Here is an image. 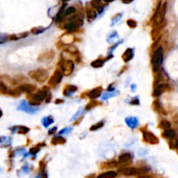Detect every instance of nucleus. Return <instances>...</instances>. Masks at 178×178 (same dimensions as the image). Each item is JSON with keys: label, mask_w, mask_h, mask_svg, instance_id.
<instances>
[{"label": "nucleus", "mask_w": 178, "mask_h": 178, "mask_svg": "<svg viewBox=\"0 0 178 178\" xmlns=\"http://www.w3.org/2000/svg\"><path fill=\"white\" fill-rule=\"evenodd\" d=\"M102 1H104L105 3H111V2L114 1V0H102Z\"/></svg>", "instance_id": "obj_52"}, {"label": "nucleus", "mask_w": 178, "mask_h": 178, "mask_svg": "<svg viewBox=\"0 0 178 178\" xmlns=\"http://www.w3.org/2000/svg\"><path fill=\"white\" fill-rule=\"evenodd\" d=\"M152 108L154 109V111L159 114H163V115H166V111H164L163 105L161 104V102L159 100H155L152 104Z\"/></svg>", "instance_id": "obj_21"}, {"label": "nucleus", "mask_w": 178, "mask_h": 178, "mask_svg": "<svg viewBox=\"0 0 178 178\" xmlns=\"http://www.w3.org/2000/svg\"><path fill=\"white\" fill-rule=\"evenodd\" d=\"M18 87L21 90V92L25 93L26 95L35 93L37 90V86L35 84H23V85L18 86Z\"/></svg>", "instance_id": "obj_17"}, {"label": "nucleus", "mask_w": 178, "mask_h": 178, "mask_svg": "<svg viewBox=\"0 0 178 178\" xmlns=\"http://www.w3.org/2000/svg\"><path fill=\"white\" fill-rule=\"evenodd\" d=\"M139 99H138V97H134L133 99H131L130 102V104H132V105H139Z\"/></svg>", "instance_id": "obj_42"}, {"label": "nucleus", "mask_w": 178, "mask_h": 178, "mask_svg": "<svg viewBox=\"0 0 178 178\" xmlns=\"http://www.w3.org/2000/svg\"><path fill=\"white\" fill-rule=\"evenodd\" d=\"M67 1H69V0H63V2H64V3H65V2H67Z\"/></svg>", "instance_id": "obj_54"}, {"label": "nucleus", "mask_w": 178, "mask_h": 178, "mask_svg": "<svg viewBox=\"0 0 178 178\" xmlns=\"http://www.w3.org/2000/svg\"><path fill=\"white\" fill-rule=\"evenodd\" d=\"M140 130H141V132L143 133V141L144 142V143L151 145H156L159 143V139L157 138V137L155 136L152 132L145 130L144 127L142 128Z\"/></svg>", "instance_id": "obj_5"}, {"label": "nucleus", "mask_w": 178, "mask_h": 178, "mask_svg": "<svg viewBox=\"0 0 178 178\" xmlns=\"http://www.w3.org/2000/svg\"><path fill=\"white\" fill-rule=\"evenodd\" d=\"M26 100H27V103L30 104V106L37 107L45 101V98L41 97L37 92H35L32 93V94H28L26 96Z\"/></svg>", "instance_id": "obj_6"}, {"label": "nucleus", "mask_w": 178, "mask_h": 178, "mask_svg": "<svg viewBox=\"0 0 178 178\" xmlns=\"http://www.w3.org/2000/svg\"><path fill=\"white\" fill-rule=\"evenodd\" d=\"M90 4L92 5V7L96 10L97 11H98L99 13H101L103 10H104V4L102 3V0H92L90 2Z\"/></svg>", "instance_id": "obj_24"}, {"label": "nucleus", "mask_w": 178, "mask_h": 178, "mask_svg": "<svg viewBox=\"0 0 178 178\" xmlns=\"http://www.w3.org/2000/svg\"><path fill=\"white\" fill-rule=\"evenodd\" d=\"M26 84H30L29 78L24 76V75H17L15 77L11 78V85L12 86H20Z\"/></svg>", "instance_id": "obj_11"}, {"label": "nucleus", "mask_w": 178, "mask_h": 178, "mask_svg": "<svg viewBox=\"0 0 178 178\" xmlns=\"http://www.w3.org/2000/svg\"><path fill=\"white\" fill-rule=\"evenodd\" d=\"M45 30V28H43V27H34L31 29L30 30V32L34 35H38V34L42 33V32H44Z\"/></svg>", "instance_id": "obj_39"}, {"label": "nucleus", "mask_w": 178, "mask_h": 178, "mask_svg": "<svg viewBox=\"0 0 178 178\" xmlns=\"http://www.w3.org/2000/svg\"><path fill=\"white\" fill-rule=\"evenodd\" d=\"M137 24H137V22H136L134 19H128V20H127V25L129 26L130 28H132V29H133V28H136V27H137Z\"/></svg>", "instance_id": "obj_40"}, {"label": "nucleus", "mask_w": 178, "mask_h": 178, "mask_svg": "<svg viewBox=\"0 0 178 178\" xmlns=\"http://www.w3.org/2000/svg\"><path fill=\"white\" fill-rule=\"evenodd\" d=\"M46 169V163H45V159H43L42 161H40L39 163V172H44Z\"/></svg>", "instance_id": "obj_41"}, {"label": "nucleus", "mask_w": 178, "mask_h": 178, "mask_svg": "<svg viewBox=\"0 0 178 178\" xmlns=\"http://www.w3.org/2000/svg\"><path fill=\"white\" fill-rule=\"evenodd\" d=\"M76 12H77L76 7H74V6H70V7H68L66 10H64L63 19H66V18H69V17H71V16L74 15Z\"/></svg>", "instance_id": "obj_28"}, {"label": "nucleus", "mask_w": 178, "mask_h": 178, "mask_svg": "<svg viewBox=\"0 0 178 178\" xmlns=\"http://www.w3.org/2000/svg\"><path fill=\"white\" fill-rule=\"evenodd\" d=\"M57 67L62 74L63 76H70L73 73L75 69V63L73 60L71 59H63L60 58V60L57 63Z\"/></svg>", "instance_id": "obj_2"}, {"label": "nucleus", "mask_w": 178, "mask_h": 178, "mask_svg": "<svg viewBox=\"0 0 178 178\" xmlns=\"http://www.w3.org/2000/svg\"><path fill=\"white\" fill-rule=\"evenodd\" d=\"M173 121H174L175 123H178V113L176 115L174 116V117H173Z\"/></svg>", "instance_id": "obj_49"}, {"label": "nucleus", "mask_w": 178, "mask_h": 178, "mask_svg": "<svg viewBox=\"0 0 178 178\" xmlns=\"http://www.w3.org/2000/svg\"><path fill=\"white\" fill-rule=\"evenodd\" d=\"M51 93L50 92L48 94V95H47V97H45V102H46V103H50V102H51Z\"/></svg>", "instance_id": "obj_46"}, {"label": "nucleus", "mask_w": 178, "mask_h": 178, "mask_svg": "<svg viewBox=\"0 0 178 178\" xmlns=\"http://www.w3.org/2000/svg\"><path fill=\"white\" fill-rule=\"evenodd\" d=\"M57 127H53V128H51V130H49L48 135L49 136H52V135H54V134L57 132Z\"/></svg>", "instance_id": "obj_44"}, {"label": "nucleus", "mask_w": 178, "mask_h": 178, "mask_svg": "<svg viewBox=\"0 0 178 178\" xmlns=\"http://www.w3.org/2000/svg\"><path fill=\"white\" fill-rule=\"evenodd\" d=\"M19 110L23 111H25L27 113H30V114H34V113H37L38 109L37 107H32L30 106V104L27 103V101L23 100L20 103V105L18 107Z\"/></svg>", "instance_id": "obj_13"}, {"label": "nucleus", "mask_w": 178, "mask_h": 178, "mask_svg": "<svg viewBox=\"0 0 178 178\" xmlns=\"http://www.w3.org/2000/svg\"><path fill=\"white\" fill-rule=\"evenodd\" d=\"M162 137L163 138H167V139H171V138H176V134L175 131L172 129H168V130H163V132L162 133Z\"/></svg>", "instance_id": "obj_26"}, {"label": "nucleus", "mask_w": 178, "mask_h": 178, "mask_svg": "<svg viewBox=\"0 0 178 178\" xmlns=\"http://www.w3.org/2000/svg\"><path fill=\"white\" fill-rule=\"evenodd\" d=\"M158 128H160V129H162V130H163L170 129V122L167 121V120H162V121L159 122Z\"/></svg>", "instance_id": "obj_34"}, {"label": "nucleus", "mask_w": 178, "mask_h": 178, "mask_svg": "<svg viewBox=\"0 0 178 178\" xmlns=\"http://www.w3.org/2000/svg\"><path fill=\"white\" fill-rule=\"evenodd\" d=\"M51 143L52 145H63L66 143V139L62 137L61 135L56 136V137H53L51 141Z\"/></svg>", "instance_id": "obj_25"}, {"label": "nucleus", "mask_w": 178, "mask_h": 178, "mask_svg": "<svg viewBox=\"0 0 178 178\" xmlns=\"http://www.w3.org/2000/svg\"><path fill=\"white\" fill-rule=\"evenodd\" d=\"M85 12L87 16V19L89 22H93L97 18V11L92 7L90 3H87L85 5Z\"/></svg>", "instance_id": "obj_15"}, {"label": "nucleus", "mask_w": 178, "mask_h": 178, "mask_svg": "<svg viewBox=\"0 0 178 178\" xmlns=\"http://www.w3.org/2000/svg\"><path fill=\"white\" fill-rule=\"evenodd\" d=\"M105 61H106V59H102V58H98V59L94 60L93 62H91L90 65H91V67H93V68H95V69H97V68H101V67L104 66V63H105Z\"/></svg>", "instance_id": "obj_30"}, {"label": "nucleus", "mask_w": 178, "mask_h": 178, "mask_svg": "<svg viewBox=\"0 0 178 178\" xmlns=\"http://www.w3.org/2000/svg\"><path fill=\"white\" fill-rule=\"evenodd\" d=\"M55 57V52L52 50H49L46 51L41 53L37 57V60L41 63H51L52 60L54 59Z\"/></svg>", "instance_id": "obj_10"}, {"label": "nucleus", "mask_w": 178, "mask_h": 178, "mask_svg": "<svg viewBox=\"0 0 178 178\" xmlns=\"http://www.w3.org/2000/svg\"><path fill=\"white\" fill-rule=\"evenodd\" d=\"M112 87H113V84H112L111 86H109V87H108V89H107L108 91H112V90H114V89H115L114 88H112Z\"/></svg>", "instance_id": "obj_50"}, {"label": "nucleus", "mask_w": 178, "mask_h": 178, "mask_svg": "<svg viewBox=\"0 0 178 178\" xmlns=\"http://www.w3.org/2000/svg\"><path fill=\"white\" fill-rule=\"evenodd\" d=\"M9 87L6 84H4L3 81H0V94L1 95H7L9 91Z\"/></svg>", "instance_id": "obj_33"}, {"label": "nucleus", "mask_w": 178, "mask_h": 178, "mask_svg": "<svg viewBox=\"0 0 178 178\" xmlns=\"http://www.w3.org/2000/svg\"><path fill=\"white\" fill-rule=\"evenodd\" d=\"M169 146L171 149H176L178 148V138H174L169 140Z\"/></svg>", "instance_id": "obj_35"}, {"label": "nucleus", "mask_w": 178, "mask_h": 178, "mask_svg": "<svg viewBox=\"0 0 178 178\" xmlns=\"http://www.w3.org/2000/svg\"><path fill=\"white\" fill-rule=\"evenodd\" d=\"M2 116H3V111H2L1 109H0V117H2Z\"/></svg>", "instance_id": "obj_53"}, {"label": "nucleus", "mask_w": 178, "mask_h": 178, "mask_svg": "<svg viewBox=\"0 0 178 178\" xmlns=\"http://www.w3.org/2000/svg\"><path fill=\"white\" fill-rule=\"evenodd\" d=\"M96 176H97L96 174H95V173H92V174H89V175H87L85 178H96Z\"/></svg>", "instance_id": "obj_48"}, {"label": "nucleus", "mask_w": 178, "mask_h": 178, "mask_svg": "<svg viewBox=\"0 0 178 178\" xmlns=\"http://www.w3.org/2000/svg\"><path fill=\"white\" fill-rule=\"evenodd\" d=\"M133 159V155L130 151H125L122 152L120 156H118V164L121 167H128L130 166ZM120 167V168H121Z\"/></svg>", "instance_id": "obj_7"}, {"label": "nucleus", "mask_w": 178, "mask_h": 178, "mask_svg": "<svg viewBox=\"0 0 178 178\" xmlns=\"http://www.w3.org/2000/svg\"><path fill=\"white\" fill-rule=\"evenodd\" d=\"M118 173L116 171L113 170H109L105 171L104 173H101L100 175H98L96 178H116L117 176Z\"/></svg>", "instance_id": "obj_23"}, {"label": "nucleus", "mask_w": 178, "mask_h": 178, "mask_svg": "<svg viewBox=\"0 0 178 178\" xmlns=\"http://www.w3.org/2000/svg\"><path fill=\"white\" fill-rule=\"evenodd\" d=\"M125 122L130 129H135L138 125V119L135 116H129L125 119Z\"/></svg>", "instance_id": "obj_22"}, {"label": "nucleus", "mask_w": 178, "mask_h": 178, "mask_svg": "<svg viewBox=\"0 0 178 178\" xmlns=\"http://www.w3.org/2000/svg\"><path fill=\"white\" fill-rule=\"evenodd\" d=\"M29 77L37 83H45L49 79V72L45 69H35L29 72Z\"/></svg>", "instance_id": "obj_3"}, {"label": "nucleus", "mask_w": 178, "mask_h": 178, "mask_svg": "<svg viewBox=\"0 0 178 178\" xmlns=\"http://www.w3.org/2000/svg\"><path fill=\"white\" fill-rule=\"evenodd\" d=\"M63 75L62 74V72L57 69L56 71L53 72V74L51 75V77L49 78L48 81V86L49 87H52V88H55L59 84L62 79H63Z\"/></svg>", "instance_id": "obj_8"}, {"label": "nucleus", "mask_w": 178, "mask_h": 178, "mask_svg": "<svg viewBox=\"0 0 178 178\" xmlns=\"http://www.w3.org/2000/svg\"><path fill=\"white\" fill-rule=\"evenodd\" d=\"M83 24H84L83 19H77L75 20H72V21H70V22L64 23L62 28L66 30L67 33L73 34L77 32L83 26Z\"/></svg>", "instance_id": "obj_4"}, {"label": "nucleus", "mask_w": 178, "mask_h": 178, "mask_svg": "<svg viewBox=\"0 0 178 178\" xmlns=\"http://www.w3.org/2000/svg\"><path fill=\"white\" fill-rule=\"evenodd\" d=\"M163 61V49L162 46H159L155 50L151 57V65L153 71L156 73L161 70V66Z\"/></svg>", "instance_id": "obj_1"}, {"label": "nucleus", "mask_w": 178, "mask_h": 178, "mask_svg": "<svg viewBox=\"0 0 178 178\" xmlns=\"http://www.w3.org/2000/svg\"><path fill=\"white\" fill-rule=\"evenodd\" d=\"M153 178H154V177H153Z\"/></svg>", "instance_id": "obj_55"}, {"label": "nucleus", "mask_w": 178, "mask_h": 178, "mask_svg": "<svg viewBox=\"0 0 178 178\" xmlns=\"http://www.w3.org/2000/svg\"><path fill=\"white\" fill-rule=\"evenodd\" d=\"M4 144H5V146H10L11 145V138H6V137H1L0 138V146Z\"/></svg>", "instance_id": "obj_38"}, {"label": "nucleus", "mask_w": 178, "mask_h": 178, "mask_svg": "<svg viewBox=\"0 0 178 178\" xmlns=\"http://www.w3.org/2000/svg\"><path fill=\"white\" fill-rule=\"evenodd\" d=\"M7 37L8 36H6V35H1V34H0V45L4 43V42H6V41H8Z\"/></svg>", "instance_id": "obj_43"}, {"label": "nucleus", "mask_w": 178, "mask_h": 178, "mask_svg": "<svg viewBox=\"0 0 178 178\" xmlns=\"http://www.w3.org/2000/svg\"><path fill=\"white\" fill-rule=\"evenodd\" d=\"M78 91V87L73 84H66L63 89V95L64 97H71L75 92Z\"/></svg>", "instance_id": "obj_19"}, {"label": "nucleus", "mask_w": 178, "mask_h": 178, "mask_svg": "<svg viewBox=\"0 0 178 178\" xmlns=\"http://www.w3.org/2000/svg\"><path fill=\"white\" fill-rule=\"evenodd\" d=\"M76 37L73 34L71 33H64L60 37V43L63 45V46H68V45H71V44L75 42Z\"/></svg>", "instance_id": "obj_14"}, {"label": "nucleus", "mask_w": 178, "mask_h": 178, "mask_svg": "<svg viewBox=\"0 0 178 178\" xmlns=\"http://www.w3.org/2000/svg\"><path fill=\"white\" fill-rule=\"evenodd\" d=\"M83 119H84V116H80V117H79L78 120H76V121H75L74 124H73V125H74V126H77V125H78V124L80 123V122H81Z\"/></svg>", "instance_id": "obj_45"}, {"label": "nucleus", "mask_w": 178, "mask_h": 178, "mask_svg": "<svg viewBox=\"0 0 178 178\" xmlns=\"http://www.w3.org/2000/svg\"><path fill=\"white\" fill-rule=\"evenodd\" d=\"M119 167L118 162L112 160V161H107V162H103L99 164V169L100 170H111L114 168Z\"/></svg>", "instance_id": "obj_18"}, {"label": "nucleus", "mask_w": 178, "mask_h": 178, "mask_svg": "<svg viewBox=\"0 0 178 178\" xmlns=\"http://www.w3.org/2000/svg\"><path fill=\"white\" fill-rule=\"evenodd\" d=\"M122 3H124V4H130V3H131L133 0H122Z\"/></svg>", "instance_id": "obj_51"}, {"label": "nucleus", "mask_w": 178, "mask_h": 178, "mask_svg": "<svg viewBox=\"0 0 178 178\" xmlns=\"http://www.w3.org/2000/svg\"><path fill=\"white\" fill-rule=\"evenodd\" d=\"M170 89V85L164 83V84H159L155 87L154 91H153V97H160L163 92L167 91L168 89Z\"/></svg>", "instance_id": "obj_16"}, {"label": "nucleus", "mask_w": 178, "mask_h": 178, "mask_svg": "<svg viewBox=\"0 0 178 178\" xmlns=\"http://www.w3.org/2000/svg\"><path fill=\"white\" fill-rule=\"evenodd\" d=\"M54 122V118L52 117L51 116H45L43 118L42 120V124L44 125V127L47 128L49 127L51 124H52Z\"/></svg>", "instance_id": "obj_31"}, {"label": "nucleus", "mask_w": 178, "mask_h": 178, "mask_svg": "<svg viewBox=\"0 0 178 178\" xmlns=\"http://www.w3.org/2000/svg\"><path fill=\"white\" fill-rule=\"evenodd\" d=\"M102 92H103V88L101 86H98V87H96L94 89H90L89 91H86L84 94L86 95V97L89 98L90 100H96L98 97H101Z\"/></svg>", "instance_id": "obj_12"}, {"label": "nucleus", "mask_w": 178, "mask_h": 178, "mask_svg": "<svg viewBox=\"0 0 178 178\" xmlns=\"http://www.w3.org/2000/svg\"><path fill=\"white\" fill-rule=\"evenodd\" d=\"M44 146H45V143H37V145H35V146H33L32 148H30V154H31V155H37V152H38V151L40 150V148H42V147H44Z\"/></svg>", "instance_id": "obj_32"}, {"label": "nucleus", "mask_w": 178, "mask_h": 178, "mask_svg": "<svg viewBox=\"0 0 178 178\" xmlns=\"http://www.w3.org/2000/svg\"><path fill=\"white\" fill-rule=\"evenodd\" d=\"M134 57V50L132 48H128L125 51L122 53V59L125 63H129L130 60Z\"/></svg>", "instance_id": "obj_20"}, {"label": "nucleus", "mask_w": 178, "mask_h": 178, "mask_svg": "<svg viewBox=\"0 0 178 178\" xmlns=\"http://www.w3.org/2000/svg\"><path fill=\"white\" fill-rule=\"evenodd\" d=\"M64 101L63 100V99H60V98H57V99H56L55 100V104H63Z\"/></svg>", "instance_id": "obj_47"}, {"label": "nucleus", "mask_w": 178, "mask_h": 178, "mask_svg": "<svg viewBox=\"0 0 178 178\" xmlns=\"http://www.w3.org/2000/svg\"><path fill=\"white\" fill-rule=\"evenodd\" d=\"M100 105H101L100 102H98V101L97 100H90L88 104H86L85 111H89L93 110L94 108L97 107V106H100Z\"/></svg>", "instance_id": "obj_27"}, {"label": "nucleus", "mask_w": 178, "mask_h": 178, "mask_svg": "<svg viewBox=\"0 0 178 178\" xmlns=\"http://www.w3.org/2000/svg\"><path fill=\"white\" fill-rule=\"evenodd\" d=\"M117 173L122 175L124 176H134V175H138L141 174L138 168L131 167V166L119 168Z\"/></svg>", "instance_id": "obj_9"}, {"label": "nucleus", "mask_w": 178, "mask_h": 178, "mask_svg": "<svg viewBox=\"0 0 178 178\" xmlns=\"http://www.w3.org/2000/svg\"><path fill=\"white\" fill-rule=\"evenodd\" d=\"M21 94H23V93L21 92V90L19 89V87H16V88L9 89L7 95H9V96H11L12 97H19Z\"/></svg>", "instance_id": "obj_29"}, {"label": "nucleus", "mask_w": 178, "mask_h": 178, "mask_svg": "<svg viewBox=\"0 0 178 178\" xmlns=\"http://www.w3.org/2000/svg\"><path fill=\"white\" fill-rule=\"evenodd\" d=\"M104 121H101V122H97V123H95V124L91 125L90 128H89V130H90V131H97V130L102 129V128L104 127Z\"/></svg>", "instance_id": "obj_36"}, {"label": "nucleus", "mask_w": 178, "mask_h": 178, "mask_svg": "<svg viewBox=\"0 0 178 178\" xmlns=\"http://www.w3.org/2000/svg\"><path fill=\"white\" fill-rule=\"evenodd\" d=\"M29 131H30V129L28 127L24 126V125L18 126V129H17V132L20 135H26Z\"/></svg>", "instance_id": "obj_37"}]
</instances>
